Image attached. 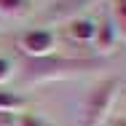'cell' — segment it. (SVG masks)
<instances>
[{
  "label": "cell",
  "instance_id": "cell-5",
  "mask_svg": "<svg viewBox=\"0 0 126 126\" xmlns=\"http://www.w3.org/2000/svg\"><path fill=\"white\" fill-rule=\"evenodd\" d=\"M94 0H56L46 11V22H54V19H78V11L89 8Z\"/></svg>",
  "mask_w": 126,
  "mask_h": 126
},
{
  "label": "cell",
  "instance_id": "cell-10",
  "mask_svg": "<svg viewBox=\"0 0 126 126\" xmlns=\"http://www.w3.org/2000/svg\"><path fill=\"white\" fill-rule=\"evenodd\" d=\"M14 126H51L43 115L38 113H16L14 115Z\"/></svg>",
  "mask_w": 126,
  "mask_h": 126
},
{
  "label": "cell",
  "instance_id": "cell-6",
  "mask_svg": "<svg viewBox=\"0 0 126 126\" xmlns=\"http://www.w3.org/2000/svg\"><path fill=\"white\" fill-rule=\"evenodd\" d=\"M67 35H70V40H78V43H91L94 22H91V19H70Z\"/></svg>",
  "mask_w": 126,
  "mask_h": 126
},
{
  "label": "cell",
  "instance_id": "cell-11",
  "mask_svg": "<svg viewBox=\"0 0 126 126\" xmlns=\"http://www.w3.org/2000/svg\"><path fill=\"white\" fill-rule=\"evenodd\" d=\"M11 75H14V64H11L5 56H0V86H3Z\"/></svg>",
  "mask_w": 126,
  "mask_h": 126
},
{
  "label": "cell",
  "instance_id": "cell-13",
  "mask_svg": "<svg viewBox=\"0 0 126 126\" xmlns=\"http://www.w3.org/2000/svg\"><path fill=\"white\" fill-rule=\"evenodd\" d=\"M110 126H126V115H121V118H113V121H110Z\"/></svg>",
  "mask_w": 126,
  "mask_h": 126
},
{
  "label": "cell",
  "instance_id": "cell-9",
  "mask_svg": "<svg viewBox=\"0 0 126 126\" xmlns=\"http://www.w3.org/2000/svg\"><path fill=\"white\" fill-rule=\"evenodd\" d=\"M27 0H0V16H24Z\"/></svg>",
  "mask_w": 126,
  "mask_h": 126
},
{
  "label": "cell",
  "instance_id": "cell-4",
  "mask_svg": "<svg viewBox=\"0 0 126 126\" xmlns=\"http://www.w3.org/2000/svg\"><path fill=\"white\" fill-rule=\"evenodd\" d=\"M115 40H118V35H115V27L110 22V16H107V14L99 16V19L94 22V35H91L94 48L99 51V54H110L113 46H115Z\"/></svg>",
  "mask_w": 126,
  "mask_h": 126
},
{
  "label": "cell",
  "instance_id": "cell-12",
  "mask_svg": "<svg viewBox=\"0 0 126 126\" xmlns=\"http://www.w3.org/2000/svg\"><path fill=\"white\" fill-rule=\"evenodd\" d=\"M0 126H14V115H8V113H0Z\"/></svg>",
  "mask_w": 126,
  "mask_h": 126
},
{
  "label": "cell",
  "instance_id": "cell-2",
  "mask_svg": "<svg viewBox=\"0 0 126 126\" xmlns=\"http://www.w3.org/2000/svg\"><path fill=\"white\" fill-rule=\"evenodd\" d=\"M115 97H118V78H105V80H99L89 91L86 102H83V113H80L83 126H102L110 118V110L115 105Z\"/></svg>",
  "mask_w": 126,
  "mask_h": 126
},
{
  "label": "cell",
  "instance_id": "cell-7",
  "mask_svg": "<svg viewBox=\"0 0 126 126\" xmlns=\"http://www.w3.org/2000/svg\"><path fill=\"white\" fill-rule=\"evenodd\" d=\"M110 22L115 27V35L126 40V0H110V11H107Z\"/></svg>",
  "mask_w": 126,
  "mask_h": 126
},
{
  "label": "cell",
  "instance_id": "cell-3",
  "mask_svg": "<svg viewBox=\"0 0 126 126\" xmlns=\"http://www.w3.org/2000/svg\"><path fill=\"white\" fill-rule=\"evenodd\" d=\"M54 43H56V38H54L51 30H27L24 35L19 38V46H22V51H24L30 59L48 56L51 51H54Z\"/></svg>",
  "mask_w": 126,
  "mask_h": 126
},
{
  "label": "cell",
  "instance_id": "cell-8",
  "mask_svg": "<svg viewBox=\"0 0 126 126\" xmlns=\"http://www.w3.org/2000/svg\"><path fill=\"white\" fill-rule=\"evenodd\" d=\"M24 105H27L24 97H19V94H11V91H0V113H8V115H14V113H19Z\"/></svg>",
  "mask_w": 126,
  "mask_h": 126
},
{
  "label": "cell",
  "instance_id": "cell-1",
  "mask_svg": "<svg viewBox=\"0 0 126 126\" xmlns=\"http://www.w3.org/2000/svg\"><path fill=\"white\" fill-rule=\"evenodd\" d=\"M99 67V59H64V56H35L27 59L22 67V78L27 83H51V80H64L78 73H89Z\"/></svg>",
  "mask_w": 126,
  "mask_h": 126
}]
</instances>
